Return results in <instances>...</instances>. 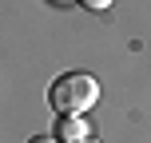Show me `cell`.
I'll use <instances>...</instances> for the list:
<instances>
[{
	"label": "cell",
	"instance_id": "6da1fadb",
	"mask_svg": "<svg viewBox=\"0 0 151 143\" xmlns=\"http://www.w3.org/2000/svg\"><path fill=\"white\" fill-rule=\"evenodd\" d=\"M48 103H52V111H60V115H88L91 107L99 103V83H96V75H88V72H68V75H60V80H52V88H48Z\"/></svg>",
	"mask_w": 151,
	"mask_h": 143
},
{
	"label": "cell",
	"instance_id": "3957f363",
	"mask_svg": "<svg viewBox=\"0 0 151 143\" xmlns=\"http://www.w3.org/2000/svg\"><path fill=\"white\" fill-rule=\"evenodd\" d=\"M80 4H83V8H91V12H104V8H111L115 0H80Z\"/></svg>",
	"mask_w": 151,
	"mask_h": 143
},
{
	"label": "cell",
	"instance_id": "7a4b0ae2",
	"mask_svg": "<svg viewBox=\"0 0 151 143\" xmlns=\"http://www.w3.org/2000/svg\"><path fill=\"white\" fill-rule=\"evenodd\" d=\"M52 135L60 139V143H83V139H91V127H88L83 115H60Z\"/></svg>",
	"mask_w": 151,
	"mask_h": 143
},
{
	"label": "cell",
	"instance_id": "8992f818",
	"mask_svg": "<svg viewBox=\"0 0 151 143\" xmlns=\"http://www.w3.org/2000/svg\"><path fill=\"white\" fill-rule=\"evenodd\" d=\"M52 4H68V0H52Z\"/></svg>",
	"mask_w": 151,
	"mask_h": 143
},
{
	"label": "cell",
	"instance_id": "277c9868",
	"mask_svg": "<svg viewBox=\"0 0 151 143\" xmlns=\"http://www.w3.org/2000/svg\"><path fill=\"white\" fill-rule=\"evenodd\" d=\"M28 143H60V139H56V135H32Z\"/></svg>",
	"mask_w": 151,
	"mask_h": 143
},
{
	"label": "cell",
	"instance_id": "5b68a950",
	"mask_svg": "<svg viewBox=\"0 0 151 143\" xmlns=\"http://www.w3.org/2000/svg\"><path fill=\"white\" fill-rule=\"evenodd\" d=\"M83 143H99V139H96V135H91V139H83Z\"/></svg>",
	"mask_w": 151,
	"mask_h": 143
}]
</instances>
